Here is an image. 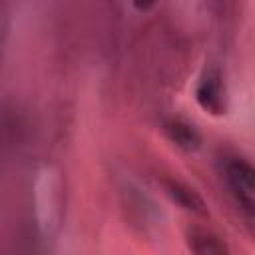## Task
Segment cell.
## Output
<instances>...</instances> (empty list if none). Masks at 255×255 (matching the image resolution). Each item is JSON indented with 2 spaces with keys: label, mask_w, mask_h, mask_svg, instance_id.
Listing matches in <instances>:
<instances>
[{
  "label": "cell",
  "mask_w": 255,
  "mask_h": 255,
  "mask_svg": "<svg viewBox=\"0 0 255 255\" xmlns=\"http://www.w3.org/2000/svg\"><path fill=\"white\" fill-rule=\"evenodd\" d=\"M197 102L213 112V114H219L221 108H223V88H221V82H219V76L215 74H205L197 86Z\"/></svg>",
  "instance_id": "7a4b0ae2"
},
{
  "label": "cell",
  "mask_w": 255,
  "mask_h": 255,
  "mask_svg": "<svg viewBox=\"0 0 255 255\" xmlns=\"http://www.w3.org/2000/svg\"><path fill=\"white\" fill-rule=\"evenodd\" d=\"M167 193L171 195L173 201H177L183 209L187 211H195V213H203V199L185 183L181 181H175V179H169L167 181Z\"/></svg>",
  "instance_id": "5b68a950"
},
{
  "label": "cell",
  "mask_w": 255,
  "mask_h": 255,
  "mask_svg": "<svg viewBox=\"0 0 255 255\" xmlns=\"http://www.w3.org/2000/svg\"><path fill=\"white\" fill-rule=\"evenodd\" d=\"M223 179L239 207L251 217L255 209V171L251 163L241 157H227L223 161Z\"/></svg>",
  "instance_id": "6da1fadb"
},
{
  "label": "cell",
  "mask_w": 255,
  "mask_h": 255,
  "mask_svg": "<svg viewBox=\"0 0 255 255\" xmlns=\"http://www.w3.org/2000/svg\"><path fill=\"white\" fill-rule=\"evenodd\" d=\"M187 245L195 255H229L225 243L205 229H189L187 233Z\"/></svg>",
  "instance_id": "3957f363"
},
{
  "label": "cell",
  "mask_w": 255,
  "mask_h": 255,
  "mask_svg": "<svg viewBox=\"0 0 255 255\" xmlns=\"http://www.w3.org/2000/svg\"><path fill=\"white\" fill-rule=\"evenodd\" d=\"M165 131L171 137V141H175L179 147L183 149H195L199 145V133L195 131L193 126H189L183 120H169L165 124Z\"/></svg>",
  "instance_id": "277c9868"
}]
</instances>
